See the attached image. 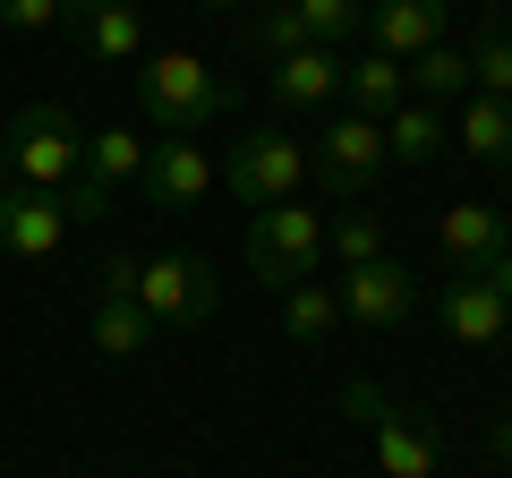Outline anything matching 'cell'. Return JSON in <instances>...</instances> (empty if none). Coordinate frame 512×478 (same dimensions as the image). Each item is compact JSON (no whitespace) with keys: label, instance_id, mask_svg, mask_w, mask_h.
Masks as SVG:
<instances>
[{"label":"cell","instance_id":"1","mask_svg":"<svg viewBox=\"0 0 512 478\" xmlns=\"http://www.w3.org/2000/svg\"><path fill=\"white\" fill-rule=\"evenodd\" d=\"M239 103V86L214 69L205 52H154L146 69H137V111H146L163 137H205V129H222V111Z\"/></svg>","mask_w":512,"mask_h":478},{"label":"cell","instance_id":"2","mask_svg":"<svg viewBox=\"0 0 512 478\" xmlns=\"http://www.w3.org/2000/svg\"><path fill=\"white\" fill-rule=\"evenodd\" d=\"M0 137H9V180L18 188H43V197H60V188L86 171V129H77L60 103H26L0 120Z\"/></svg>","mask_w":512,"mask_h":478},{"label":"cell","instance_id":"3","mask_svg":"<svg viewBox=\"0 0 512 478\" xmlns=\"http://www.w3.org/2000/svg\"><path fill=\"white\" fill-rule=\"evenodd\" d=\"M248 274L265 291H291V282H316L325 274V205H265L248 214Z\"/></svg>","mask_w":512,"mask_h":478},{"label":"cell","instance_id":"4","mask_svg":"<svg viewBox=\"0 0 512 478\" xmlns=\"http://www.w3.org/2000/svg\"><path fill=\"white\" fill-rule=\"evenodd\" d=\"M137 171H146V137L128 129V120L86 129V171L60 188L69 222H111V205H120V188H137Z\"/></svg>","mask_w":512,"mask_h":478},{"label":"cell","instance_id":"5","mask_svg":"<svg viewBox=\"0 0 512 478\" xmlns=\"http://www.w3.org/2000/svg\"><path fill=\"white\" fill-rule=\"evenodd\" d=\"M299 180H308V146H299L291 129H248L231 154H222V188H231L239 205H291Z\"/></svg>","mask_w":512,"mask_h":478},{"label":"cell","instance_id":"6","mask_svg":"<svg viewBox=\"0 0 512 478\" xmlns=\"http://www.w3.org/2000/svg\"><path fill=\"white\" fill-rule=\"evenodd\" d=\"M137 308H146V325H214V299H222V274L205 257H137Z\"/></svg>","mask_w":512,"mask_h":478},{"label":"cell","instance_id":"7","mask_svg":"<svg viewBox=\"0 0 512 478\" xmlns=\"http://www.w3.org/2000/svg\"><path fill=\"white\" fill-rule=\"evenodd\" d=\"M308 171H325V188H333L342 205H367V197H376V180L393 171V154H384V120H359V111L325 120V129H316Z\"/></svg>","mask_w":512,"mask_h":478},{"label":"cell","instance_id":"8","mask_svg":"<svg viewBox=\"0 0 512 478\" xmlns=\"http://www.w3.org/2000/svg\"><path fill=\"white\" fill-rule=\"evenodd\" d=\"M333 308H342V325L393 333V325H410V316H419V274H410L402 257L342 265V282H333Z\"/></svg>","mask_w":512,"mask_h":478},{"label":"cell","instance_id":"9","mask_svg":"<svg viewBox=\"0 0 512 478\" xmlns=\"http://www.w3.org/2000/svg\"><path fill=\"white\" fill-rule=\"evenodd\" d=\"M137 188H146V205H163V214H188V205H205L222 188V163L197 146V137H154Z\"/></svg>","mask_w":512,"mask_h":478},{"label":"cell","instance_id":"10","mask_svg":"<svg viewBox=\"0 0 512 478\" xmlns=\"http://www.w3.org/2000/svg\"><path fill=\"white\" fill-rule=\"evenodd\" d=\"M504 248H512L504 205H487V197H453V205L436 214V257L453 265V274H487Z\"/></svg>","mask_w":512,"mask_h":478},{"label":"cell","instance_id":"11","mask_svg":"<svg viewBox=\"0 0 512 478\" xmlns=\"http://www.w3.org/2000/svg\"><path fill=\"white\" fill-rule=\"evenodd\" d=\"M60 248H69V205L9 180V188H0V257L43 265V257H60Z\"/></svg>","mask_w":512,"mask_h":478},{"label":"cell","instance_id":"12","mask_svg":"<svg viewBox=\"0 0 512 478\" xmlns=\"http://www.w3.org/2000/svg\"><path fill=\"white\" fill-rule=\"evenodd\" d=\"M77 35V52L86 60H146V9L137 0H69V18H60Z\"/></svg>","mask_w":512,"mask_h":478},{"label":"cell","instance_id":"13","mask_svg":"<svg viewBox=\"0 0 512 478\" xmlns=\"http://www.w3.org/2000/svg\"><path fill=\"white\" fill-rule=\"evenodd\" d=\"M436 325L453 333L461 350H495V342L512 333V299H495L478 274H453V282L436 291Z\"/></svg>","mask_w":512,"mask_h":478},{"label":"cell","instance_id":"14","mask_svg":"<svg viewBox=\"0 0 512 478\" xmlns=\"http://www.w3.org/2000/svg\"><path fill=\"white\" fill-rule=\"evenodd\" d=\"M367 52H384V60H419V52H436L444 43V0H367Z\"/></svg>","mask_w":512,"mask_h":478},{"label":"cell","instance_id":"15","mask_svg":"<svg viewBox=\"0 0 512 478\" xmlns=\"http://www.w3.org/2000/svg\"><path fill=\"white\" fill-rule=\"evenodd\" d=\"M367 436H376V478H436V461H444L436 427L410 419V410H384Z\"/></svg>","mask_w":512,"mask_h":478},{"label":"cell","instance_id":"16","mask_svg":"<svg viewBox=\"0 0 512 478\" xmlns=\"http://www.w3.org/2000/svg\"><path fill=\"white\" fill-rule=\"evenodd\" d=\"M274 103L282 111H316V103H333L342 94V52L333 43H308V52H291V60H274Z\"/></svg>","mask_w":512,"mask_h":478},{"label":"cell","instance_id":"17","mask_svg":"<svg viewBox=\"0 0 512 478\" xmlns=\"http://www.w3.org/2000/svg\"><path fill=\"white\" fill-rule=\"evenodd\" d=\"M342 94H350L359 120H393V111L410 103V69L384 60V52H359V60H342Z\"/></svg>","mask_w":512,"mask_h":478},{"label":"cell","instance_id":"18","mask_svg":"<svg viewBox=\"0 0 512 478\" xmlns=\"http://www.w3.org/2000/svg\"><path fill=\"white\" fill-rule=\"evenodd\" d=\"M444 146H453V120H444L436 103H402L393 120H384V154H393L402 171H427Z\"/></svg>","mask_w":512,"mask_h":478},{"label":"cell","instance_id":"19","mask_svg":"<svg viewBox=\"0 0 512 478\" xmlns=\"http://www.w3.org/2000/svg\"><path fill=\"white\" fill-rule=\"evenodd\" d=\"M453 146L470 154V163H512V103H495V94H470L453 120Z\"/></svg>","mask_w":512,"mask_h":478},{"label":"cell","instance_id":"20","mask_svg":"<svg viewBox=\"0 0 512 478\" xmlns=\"http://www.w3.org/2000/svg\"><path fill=\"white\" fill-rule=\"evenodd\" d=\"M86 342L103 350V359H137V350L154 342V325H146V308H137V299H94Z\"/></svg>","mask_w":512,"mask_h":478},{"label":"cell","instance_id":"21","mask_svg":"<svg viewBox=\"0 0 512 478\" xmlns=\"http://www.w3.org/2000/svg\"><path fill=\"white\" fill-rule=\"evenodd\" d=\"M410 69V103H461L470 94V52H453V43H436V52H419V60H402Z\"/></svg>","mask_w":512,"mask_h":478},{"label":"cell","instance_id":"22","mask_svg":"<svg viewBox=\"0 0 512 478\" xmlns=\"http://www.w3.org/2000/svg\"><path fill=\"white\" fill-rule=\"evenodd\" d=\"M282 299V333L291 342H333V325H342V308H333V282H291V291H274Z\"/></svg>","mask_w":512,"mask_h":478},{"label":"cell","instance_id":"23","mask_svg":"<svg viewBox=\"0 0 512 478\" xmlns=\"http://www.w3.org/2000/svg\"><path fill=\"white\" fill-rule=\"evenodd\" d=\"M325 257H333V265H376V257H393V248H384V222L367 214V205L325 214Z\"/></svg>","mask_w":512,"mask_h":478},{"label":"cell","instance_id":"24","mask_svg":"<svg viewBox=\"0 0 512 478\" xmlns=\"http://www.w3.org/2000/svg\"><path fill=\"white\" fill-rule=\"evenodd\" d=\"M470 94L512 103V26H495V18H487V35L470 43Z\"/></svg>","mask_w":512,"mask_h":478},{"label":"cell","instance_id":"25","mask_svg":"<svg viewBox=\"0 0 512 478\" xmlns=\"http://www.w3.org/2000/svg\"><path fill=\"white\" fill-rule=\"evenodd\" d=\"M299 9V26H308V43H359V26H367V0H291Z\"/></svg>","mask_w":512,"mask_h":478},{"label":"cell","instance_id":"26","mask_svg":"<svg viewBox=\"0 0 512 478\" xmlns=\"http://www.w3.org/2000/svg\"><path fill=\"white\" fill-rule=\"evenodd\" d=\"M256 52H274V60L308 52V26H299L291 0H256Z\"/></svg>","mask_w":512,"mask_h":478},{"label":"cell","instance_id":"27","mask_svg":"<svg viewBox=\"0 0 512 478\" xmlns=\"http://www.w3.org/2000/svg\"><path fill=\"white\" fill-rule=\"evenodd\" d=\"M69 18V0H0V26L9 35H43V26Z\"/></svg>","mask_w":512,"mask_h":478},{"label":"cell","instance_id":"28","mask_svg":"<svg viewBox=\"0 0 512 478\" xmlns=\"http://www.w3.org/2000/svg\"><path fill=\"white\" fill-rule=\"evenodd\" d=\"M384 410H393V402H384L376 376H350V385H342V419H350V427H376Z\"/></svg>","mask_w":512,"mask_h":478},{"label":"cell","instance_id":"29","mask_svg":"<svg viewBox=\"0 0 512 478\" xmlns=\"http://www.w3.org/2000/svg\"><path fill=\"white\" fill-rule=\"evenodd\" d=\"M478 282H487L495 299H512V248H504V257H495V265H487V274H478Z\"/></svg>","mask_w":512,"mask_h":478},{"label":"cell","instance_id":"30","mask_svg":"<svg viewBox=\"0 0 512 478\" xmlns=\"http://www.w3.org/2000/svg\"><path fill=\"white\" fill-rule=\"evenodd\" d=\"M487 444H495V461H512V410L495 419V436H487Z\"/></svg>","mask_w":512,"mask_h":478},{"label":"cell","instance_id":"31","mask_svg":"<svg viewBox=\"0 0 512 478\" xmlns=\"http://www.w3.org/2000/svg\"><path fill=\"white\" fill-rule=\"evenodd\" d=\"M0 188H9V137H0Z\"/></svg>","mask_w":512,"mask_h":478},{"label":"cell","instance_id":"32","mask_svg":"<svg viewBox=\"0 0 512 478\" xmlns=\"http://www.w3.org/2000/svg\"><path fill=\"white\" fill-rule=\"evenodd\" d=\"M205 9H239V0H205Z\"/></svg>","mask_w":512,"mask_h":478}]
</instances>
